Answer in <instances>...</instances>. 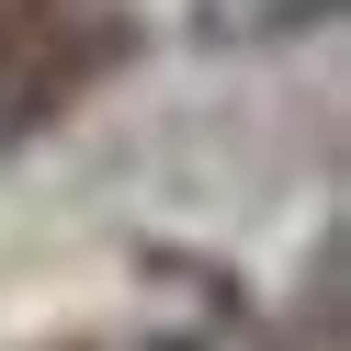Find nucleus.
I'll return each instance as SVG.
<instances>
[{"mask_svg": "<svg viewBox=\"0 0 351 351\" xmlns=\"http://www.w3.org/2000/svg\"><path fill=\"white\" fill-rule=\"evenodd\" d=\"M215 34H238V46H272V34H317L340 0H204Z\"/></svg>", "mask_w": 351, "mask_h": 351, "instance_id": "obj_1", "label": "nucleus"}, {"mask_svg": "<svg viewBox=\"0 0 351 351\" xmlns=\"http://www.w3.org/2000/svg\"><path fill=\"white\" fill-rule=\"evenodd\" d=\"M159 351H170V340H159Z\"/></svg>", "mask_w": 351, "mask_h": 351, "instance_id": "obj_2", "label": "nucleus"}]
</instances>
